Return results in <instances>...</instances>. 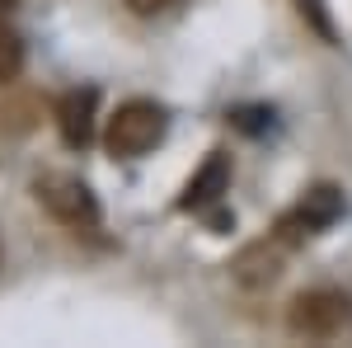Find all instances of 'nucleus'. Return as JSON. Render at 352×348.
<instances>
[{"label":"nucleus","instance_id":"f257e3e1","mask_svg":"<svg viewBox=\"0 0 352 348\" xmlns=\"http://www.w3.org/2000/svg\"><path fill=\"white\" fill-rule=\"evenodd\" d=\"M164 136V108L155 99H127L104 127V151L113 161H136L146 151H155Z\"/></svg>","mask_w":352,"mask_h":348},{"label":"nucleus","instance_id":"39448f33","mask_svg":"<svg viewBox=\"0 0 352 348\" xmlns=\"http://www.w3.org/2000/svg\"><path fill=\"white\" fill-rule=\"evenodd\" d=\"M94 113H99V90L94 85H76L56 99V132L71 151H85L94 141Z\"/></svg>","mask_w":352,"mask_h":348},{"label":"nucleus","instance_id":"6e6552de","mask_svg":"<svg viewBox=\"0 0 352 348\" xmlns=\"http://www.w3.org/2000/svg\"><path fill=\"white\" fill-rule=\"evenodd\" d=\"M24 71V38L10 28V0H0V85Z\"/></svg>","mask_w":352,"mask_h":348},{"label":"nucleus","instance_id":"0eeeda50","mask_svg":"<svg viewBox=\"0 0 352 348\" xmlns=\"http://www.w3.org/2000/svg\"><path fill=\"white\" fill-rule=\"evenodd\" d=\"M226 188H230V156H226V151H212V156L202 161V170L188 179L184 198H179V207H184V212H207V207H217V203H221Z\"/></svg>","mask_w":352,"mask_h":348},{"label":"nucleus","instance_id":"1a4fd4ad","mask_svg":"<svg viewBox=\"0 0 352 348\" xmlns=\"http://www.w3.org/2000/svg\"><path fill=\"white\" fill-rule=\"evenodd\" d=\"M296 10H300V19H310V28H315L324 43H333V24H329V14H324L320 0H296Z\"/></svg>","mask_w":352,"mask_h":348},{"label":"nucleus","instance_id":"f03ea898","mask_svg":"<svg viewBox=\"0 0 352 348\" xmlns=\"http://www.w3.org/2000/svg\"><path fill=\"white\" fill-rule=\"evenodd\" d=\"M33 198H38L61 226H71V231H99V203H94L89 184L76 179V174H61V170L38 174V179H33Z\"/></svg>","mask_w":352,"mask_h":348},{"label":"nucleus","instance_id":"7ed1b4c3","mask_svg":"<svg viewBox=\"0 0 352 348\" xmlns=\"http://www.w3.org/2000/svg\"><path fill=\"white\" fill-rule=\"evenodd\" d=\"M352 320V301L333 287H315V292H300L287 306V325L300 339H333L343 325Z\"/></svg>","mask_w":352,"mask_h":348},{"label":"nucleus","instance_id":"9d476101","mask_svg":"<svg viewBox=\"0 0 352 348\" xmlns=\"http://www.w3.org/2000/svg\"><path fill=\"white\" fill-rule=\"evenodd\" d=\"M184 0H127V10L141 14V19H155V14H169V10H179Z\"/></svg>","mask_w":352,"mask_h":348},{"label":"nucleus","instance_id":"423d86ee","mask_svg":"<svg viewBox=\"0 0 352 348\" xmlns=\"http://www.w3.org/2000/svg\"><path fill=\"white\" fill-rule=\"evenodd\" d=\"M282 254H287V245L277 240H254L244 245L240 254H235V264H230V278L249 287V292H258V287H272L277 278H282Z\"/></svg>","mask_w":352,"mask_h":348},{"label":"nucleus","instance_id":"20e7f679","mask_svg":"<svg viewBox=\"0 0 352 348\" xmlns=\"http://www.w3.org/2000/svg\"><path fill=\"white\" fill-rule=\"evenodd\" d=\"M338 216H343V193H338L333 184H315L292 212H282V221H277L272 236H277L282 245H300L305 236H315V231L333 226Z\"/></svg>","mask_w":352,"mask_h":348}]
</instances>
